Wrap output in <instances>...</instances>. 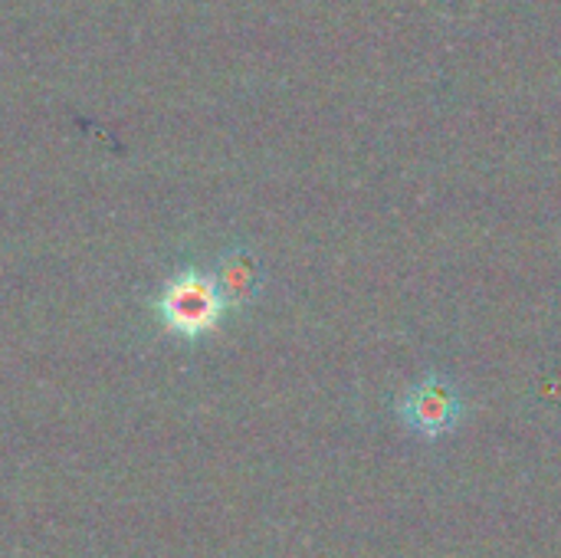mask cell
<instances>
[{
	"mask_svg": "<svg viewBox=\"0 0 561 558\" xmlns=\"http://www.w3.org/2000/svg\"><path fill=\"white\" fill-rule=\"evenodd\" d=\"M151 309L158 326L184 342H197L217 332L224 316H230L210 270L197 266H178L174 273H168L151 299Z\"/></svg>",
	"mask_w": 561,
	"mask_h": 558,
	"instance_id": "obj_1",
	"label": "cell"
},
{
	"mask_svg": "<svg viewBox=\"0 0 561 558\" xmlns=\"http://www.w3.org/2000/svg\"><path fill=\"white\" fill-rule=\"evenodd\" d=\"M467 414L463 395L444 375H427L414 388H408L398 401V418L421 437L437 441L450 434Z\"/></svg>",
	"mask_w": 561,
	"mask_h": 558,
	"instance_id": "obj_2",
	"label": "cell"
},
{
	"mask_svg": "<svg viewBox=\"0 0 561 558\" xmlns=\"http://www.w3.org/2000/svg\"><path fill=\"white\" fill-rule=\"evenodd\" d=\"M210 276L230 312L250 309L260 299L263 283H266V270L247 243H230L227 250H220L210 266Z\"/></svg>",
	"mask_w": 561,
	"mask_h": 558,
	"instance_id": "obj_3",
	"label": "cell"
}]
</instances>
